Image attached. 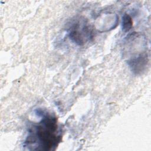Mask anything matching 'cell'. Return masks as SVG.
I'll return each mask as SVG.
<instances>
[{
	"label": "cell",
	"mask_w": 151,
	"mask_h": 151,
	"mask_svg": "<svg viewBox=\"0 0 151 151\" xmlns=\"http://www.w3.org/2000/svg\"><path fill=\"white\" fill-rule=\"evenodd\" d=\"M61 135L57 118L49 114L43 115L41 120L29 131L25 144L37 146L36 150H51L58 145Z\"/></svg>",
	"instance_id": "6da1fadb"
},
{
	"label": "cell",
	"mask_w": 151,
	"mask_h": 151,
	"mask_svg": "<svg viewBox=\"0 0 151 151\" xmlns=\"http://www.w3.org/2000/svg\"><path fill=\"white\" fill-rule=\"evenodd\" d=\"M124 42L123 52L127 58V65L133 73H142L146 70L149 62L146 38L133 32L126 38Z\"/></svg>",
	"instance_id": "7a4b0ae2"
},
{
	"label": "cell",
	"mask_w": 151,
	"mask_h": 151,
	"mask_svg": "<svg viewBox=\"0 0 151 151\" xmlns=\"http://www.w3.org/2000/svg\"><path fill=\"white\" fill-rule=\"evenodd\" d=\"M67 32L70 39L78 45H84L94 37L93 28L87 20L81 17L76 18L70 22Z\"/></svg>",
	"instance_id": "3957f363"
},
{
	"label": "cell",
	"mask_w": 151,
	"mask_h": 151,
	"mask_svg": "<svg viewBox=\"0 0 151 151\" xmlns=\"http://www.w3.org/2000/svg\"><path fill=\"white\" fill-rule=\"evenodd\" d=\"M118 23V16L112 12L104 13L96 18V28L101 32L114 29Z\"/></svg>",
	"instance_id": "277c9868"
},
{
	"label": "cell",
	"mask_w": 151,
	"mask_h": 151,
	"mask_svg": "<svg viewBox=\"0 0 151 151\" xmlns=\"http://www.w3.org/2000/svg\"><path fill=\"white\" fill-rule=\"evenodd\" d=\"M133 26V20L132 17L127 14H124L122 16V28L124 32L129 31Z\"/></svg>",
	"instance_id": "5b68a950"
}]
</instances>
